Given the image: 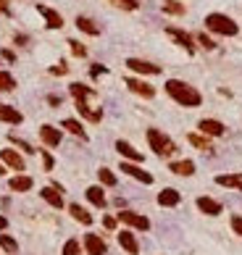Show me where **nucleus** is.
I'll use <instances>...</instances> for the list:
<instances>
[{
    "instance_id": "nucleus-1",
    "label": "nucleus",
    "mask_w": 242,
    "mask_h": 255,
    "mask_svg": "<svg viewBox=\"0 0 242 255\" xmlns=\"http://www.w3.org/2000/svg\"><path fill=\"white\" fill-rule=\"evenodd\" d=\"M166 92H169L171 100H176V103L184 105V108H198L203 103V95L182 79H169L166 82Z\"/></svg>"
},
{
    "instance_id": "nucleus-2",
    "label": "nucleus",
    "mask_w": 242,
    "mask_h": 255,
    "mask_svg": "<svg viewBox=\"0 0 242 255\" xmlns=\"http://www.w3.org/2000/svg\"><path fill=\"white\" fill-rule=\"evenodd\" d=\"M206 26L211 32H216V34H224V37H235V34L240 32V26L224 13H208L206 16Z\"/></svg>"
},
{
    "instance_id": "nucleus-3",
    "label": "nucleus",
    "mask_w": 242,
    "mask_h": 255,
    "mask_svg": "<svg viewBox=\"0 0 242 255\" xmlns=\"http://www.w3.org/2000/svg\"><path fill=\"white\" fill-rule=\"evenodd\" d=\"M147 142H150V148H153L161 158H169L171 153L176 150L174 140L169 137V134H163L161 129H147Z\"/></svg>"
},
{
    "instance_id": "nucleus-4",
    "label": "nucleus",
    "mask_w": 242,
    "mask_h": 255,
    "mask_svg": "<svg viewBox=\"0 0 242 255\" xmlns=\"http://www.w3.org/2000/svg\"><path fill=\"white\" fill-rule=\"evenodd\" d=\"M119 221H124L126 226H134V229H139V232H147V229H150V221H147L145 216L134 213V211H121V213H119Z\"/></svg>"
},
{
    "instance_id": "nucleus-5",
    "label": "nucleus",
    "mask_w": 242,
    "mask_h": 255,
    "mask_svg": "<svg viewBox=\"0 0 242 255\" xmlns=\"http://www.w3.org/2000/svg\"><path fill=\"white\" fill-rule=\"evenodd\" d=\"M121 171L124 174H129L132 179H137V181H142V184H153V174H147V171L142 169V166H137V163H121Z\"/></svg>"
},
{
    "instance_id": "nucleus-6",
    "label": "nucleus",
    "mask_w": 242,
    "mask_h": 255,
    "mask_svg": "<svg viewBox=\"0 0 242 255\" xmlns=\"http://www.w3.org/2000/svg\"><path fill=\"white\" fill-rule=\"evenodd\" d=\"M200 134H206V137H221L224 134V124L216 121V118H203V121L198 124Z\"/></svg>"
},
{
    "instance_id": "nucleus-7",
    "label": "nucleus",
    "mask_w": 242,
    "mask_h": 255,
    "mask_svg": "<svg viewBox=\"0 0 242 255\" xmlns=\"http://www.w3.org/2000/svg\"><path fill=\"white\" fill-rule=\"evenodd\" d=\"M126 66L132 69L134 74H161V66L147 63V61H139V58H126Z\"/></svg>"
},
{
    "instance_id": "nucleus-8",
    "label": "nucleus",
    "mask_w": 242,
    "mask_h": 255,
    "mask_svg": "<svg viewBox=\"0 0 242 255\" xmlns=\"http://www.w3.org/2000/svg\"><path fill=\"white\" fill-rule=\"evenodd\" d=\"M0 161L5 163V166H11L13 171H24V158L18 156V153L13 148H5V150H0Z\"/></svg>"
},
{
    "instance_id": "nucleus-9",
    "label": "nucleus",
    "mask_w": 242,
    "mask_h": 255,
    "mask_svg": "<svg viewBox=\"0 0 242 255\" xmlns=\"http://www.w3.org/2000/svg\"><path fill=\"white\" fill-rule=\"evenodd\" d=\"M40 137H42V142L45 145H50V148H55V145H61V129H55V126H50V124H42L40 126Z\"/></svg>"
},
{
    "instance_id": "nucleus-10",
    "label": "nucleus",
    "mask_w": 242,
    "mask_h": 255,
    "mask_svg": "<svg viewBox=\"0 0 242 255\" xmlns=\"http://www.w3.org/2000/svg\"><path fill=\"white\" fill-rule=\"evenodd\" d=\"M85 250L90 255H106V242L100 240L98 234H87L85 237Z\"/></svg>"
},
{
    "instance_id": "nucleus-11",
    "label": "nucleus",
    "mask_w": 242,
    "mask_h": 255,
    "mask_svg": "<svg viewBox=\"0 0 242 255\" xmlns=\"http://www.w3.org/2000/svg\"><path fill=\"white\" fill-rule=\"evenodd\" d=\"M126 87L132 89L134 95H139V97H153L155 95V89L147 85V82H139V79H126Z\"/></svg>"
},
{
    "instance_id": "nucleus-12",
    "label": "nucleus",
    "mask_w": 242,
    "mask_h": 255,
    "mask_svg": "<svg viewBox=\"0 0 242 255\" xmlns=\"http://www.w3.org/2000/svg\"><path fill=\"white\" fill-rule=\"evenodd\" d=\"M116 150H119L124 158H129V161H134V163H142V153H139V150H134V148H132V145H129L126 140H116Z\"/></svg>"
},
{
    "instance_id": "nucleus-13",
    "label": "nucleus",
    "mask_w": 242,
    "mask_h": 255,
    "mask_svg": "<svg viewBox=\"0 0 242 255\" xmlns=\"http://www.w3.org/2000/svg\"><path fill=\"white\" fill-rule=\"evenodd\" d=\"M0 121H5V124H21L24 116H21V111H16L13 105H3V103H0Z\"/></svg>"
},
{
    "instance_id": "nucleus-14",
    "label": "nucleus",
    "mask_w": 242,
    "mask_h": 255,
    "mask_svg": "<svg viewBox=\"0 0 242 255\" xmlns=\"http://www.w3.org/2000/svg\"><path fill=\"white\" fill-rule=\"evenodd\" d=\"M198 208H200V213H206V216H219L221 213V203L213 197H198Z\"/></svg>"
},
{
    "instance_id": "nucleus-15",
    "label": "nucleus",
    "mask_w": 242,
    "mask_h": 255,
    "mask_svg": "<svg viewBox=\"0 0 242 255\" xmlns=\"http://www.w3.org/2000/svg\"><path fill=\"white\" fill-rule=\"evenodd\" d=\"M119 245H121V248H124L129 255H137V253H139V245H137V240H134L132 232H119Z\"/></svg>"
},
{
    "instance_id": "nucleus-16",
    "label": "nucleus",
    "mask_w": 242,
    "mask_h": 255,
    "mask_svg": "<svg viewBox=\"0 0 242 255\" xmlns=\"http://www.w3.org/2000/svg\"><path fill=\"white\" fill-rule=\"evenodd\" d=\"M179 200H182V195L176 192V189L166 187L163 192L158 195V205H163V208H171V205H179Z\"/></svg>"
},
{
    "instance_id": "nucleus-17",
    "label": "nucleus",
    "mask_w": 242,
    "mask_h": 255,
    "mask_svg": "<svg viewBox=\"0 0 242 255\" xmlns=\"http://www.w3.org/2000/svg\"><path fill=\"white\" fill-rule=\"evenodd\" d=\"M37 11H40L45 19H48V26H50V29H61V26H63V19L53 11V8H48V5H37Z\"/></svg>"
},
{
    "instance_id": "nucleus-18",
    "label": "nucleus",
    "mask_w": 242,
    "mask_h": 255,
    "mask_svg": "<svg viewBox=\"0 0 242 255\" xmlns=\"http://www.w3.org/2000/svg\"><path fill=\"white\" fill-rule=\"evenodd\" d=\"M32 184H34V181H32V176H21V174H18V176H13L11 181H8V187H11L13 192H29V189H32Z\"/></svg>"
},
{
    "instance_id": "nucleus-19",
    "label": "nucleus",
    "mask_w": 242,
    "mask_h": 255,
    "mask_svg": "<svg viewBox=\"0 0 242 255\" xmlns=\"http://www.w3.org/2000/svg\"><path fill=\"white\" fill-rule=\"evenodd\" d=\"M169 171H174V174H179V176H192L195 174V163L192 161H174Z\"/></svg>"
},
{
    "instance_id": "nucleus-20",
    "label": "nucleus",
    "mask_w": 242,
    "mask_h": 255,
    "mask_svg": "<svg viewBox=\"0 0 242 255\" xmlns=\"http://www.w3.org/2000/svg\"><path fill=\"white\" fill-rule=\"evenodd\" d=\"M40 195H42L45 203H50L53 208H63V197H61V192H58L55 187H45Z\"/></svg>"
},
{
    "instance_id": "nucleus-21",
    "label": "nucleus",
    "mask_w": 242,
    "mask_h": 255,
    "mask_svg": "<svg viewBox=\"0 0 242 255\" xmlns=\"http://www.w3.org/2000/svg\"><path fill=\"white\" fill-rule=\"evenodd\" d=\"M216 184L232 187V189H242V174H221V176H216Z\"/></svg>"
},
{
    "instance_id": "nucleus-22",
    "label": "nucleus",
    "mask_w": 242,
    "mask_h": 255,
    "mask_svg": "<svg viewBox=\"0 0 242 255\" xmlns=\"http://www.w3.org/2000/svg\"><path fill=\"white\" fill-rule=\"evenodd\" d=\"M169 34H171V37H174L176 42H179V45H182V48H187L190 53L195 50V40L190 37V34H187V32H182V29H174V26H171V29H169Z\"/></svg>"
},
{
    "instance_id": "nucleus-23",
    "label": "nucleus",
    "mask_w": 242,
    "mask_h": 255,
    "mask_svg": "<svg viewBox=\"0 0 242 255\" xmlns=\"http://www.w3.org/2000/svg\"><path fill=\"white\" fill-rule=\"evenodd\" d=\"M69 213H71L74 218H77L79 224H85V226H90V224H92V216H90L82 205H77V203H71V205H69Z\"/></svg>"
},
{
    "instance_id": "nucleus-24",
    "label": "nucleus",
    "mask_w": 242,
    "mask_h": 255,
    "mask_svg": "<svg viewBox=\"0 0 242 255\" xmlns=\"http://www.w3.org/2000/svg\"><path fill=\"white\" fill-rule=\"evenodd\" d=\"M63 129H69L74 137H79V140H87V132H85V126H82L79 121H74V118H63Z\"/></svg>"
},
{
    "instance_id": "nucleus-25",
    "label": "nucleus",
    "mask_w": 242,
    "mask_h": 255,
    "mask_svg": "<svg viewBox=\"0 0 242 255\" xmlns=\"http://www.w3.org/2000/svg\"><path fill=\"white\" fill-rule=\"evenodd\" d=\"M87 200H90L92 205L103 208V205H106V192H103V187H90V189H87Z\"/></svg>"
},
{
    "instance_id": "nucleus-26",
    "label": "nucleus",
    "mask_w": 242,
    "mask_h": 255,
    "mask_svg": "<svg viewBox=\"0 0 242 255\" xmlns=\"http://www.w3.org/2000/svg\"><path fill=\"white\" fill-rule=\"evenodd\" d=\"M77 111L85 118H90V121H100V111H90V105L85 103V100H77Z\"/></svg>"
},
{
    "instance_id": "nucleus-27",
    "label": "nucleus",
    "mask_w": 242,
    "mask_h": 255,
    "mask_svg": "<svg viewBox=\"0 0 242 255\" xmlns=\"http://www.w3.org/2000/svg\"><path fill=\"white\" fill-rule=\"evenodd\" d=\"M13 87H16V79L8 71H0V92H11Z\"/></svg>"
},
{
    "instance_id": "nucleus-28",
    "label": "nucleus",
    "mask_w": 242,
    "mask_h": 255,
    "mask_svg": "<svg viewBox=\"0 0 242 255\" xmlns=\"http://www.w3.org/2000/svg\"><path fill=\"white\" fill-rule=\"evenodd\" d=\"M71 95L77 97V100H87L92 95V89L85 87V85H79V82H74V85H71Z\"/></svg>"
},
{
    "instance_id": "nucleus-29",
    "label": "nucleus",
    "mask_w": 242,
    "mask_h": 255,
    "mask_svg": "<svg viewBox=\"0 0 242 255\" xmlns=\"http://www.w3.org/2000/svg\"><path fill=\"white\" fill-rule=\"evenodd\" d=\"M77 26H79L82 32H87V34H100V29L95 26V21L85 19V16H79V19H77Z\"/></svg>"
},
{
    "instance_id": "nucleus-30",
    "label": "nucleus",
    "mask_w": 242,
    "mask_h": 255,
    "mask_svg": "<svg viewBox=\"0 0 242 255\" xmlns=\"http://www.w3.org/2000/svg\"><path fill=\"white\" fill-rule=\"evenodd\" d=\"M0 248H3L5 253H11V255H13V253L18 250V242L13 240V237H8V234H0Z\"/></svg>"
},
{
    "instance_id": "nucleus-31",
    "label": "nucleus",
    "mask_w": 242,
    "mask_h": 255,
    "mask_svg": "<svg viewBox=\"0 0 242 255\" xmlns=\"http://www.w3.org/2000/svg\"><path fill=\"white\" fill-rule=\"evenodd\" d=\"M190 145H195L198 150H213L211 148V140H206L203 134H190Z\"/></svg>"
},
{
    "instance_id": "nucleus-32",
    "label": "nucleus",
    "mask_w": 242,
    "mask_h": 255,
    "mask_svg": "<svg viewBox=\"0 0 242 255\" xmlns=\"http://www.w3.org/2000/svg\"><path fill=\"white\" fill-rule=\"evenodd\" d=\"M163 11H166V13H176V16H182V13H184V5H182V3H176V0H166Z\"/></svg>"
},
{
    "instance_id": "nucleus-33",
    "label": "nucleus",
    "mask_w": 242,
    "mask_h": 255,
    "mask_svg": "<svg viewBox=\"0 0 242 255\" xmlns=\"http://www.w3.org/2000/svg\"><path fill=\"white\" fill-rule=\"evenodd\" d=\"M98 179H100V181H103V184H106V187H114V184H116V176H114V174H111V171H108V169H100V171H98Z\"/></svg>"
},
{
    "instance_id": "nucleus-34",
    "label": "nucleus",
    "mask_w": 242,
    "mask_h": 255,
    "mask_svg": "<svg viewBox=\"0 0 242 255\" xmlns=\"http://www.w3.org/2000/svg\"><path fill=\"white\" fill-rule=\"evenodd\" d=\"M63 255H79V242L77 240H69L63 245Z\"/></svg>"
},
{
    "instance_id": "nucleus-35",
    "label": "nucleus",
    "mask_w": 242,
    "mask_h": 255,
    "mask_svg": "<svg viewBox=\"0 0 242 255\" xmlns=\"http://www.w3.org/2000/svg\"><path fill=\"white\" fill-rule=\"evenodd\" d=\"M114 3H116L119 8H126V11H134V8L139 5L137 0H114Z\"/></svg>"
},
{
    "instance_id": "nucleus-36",
    "label": "nucleus",
    "mask_w": 242,
    "mask_h": 255,
    "mask_svg": "<svg viewBox=\"0 0 242 255\" xmlns=\"http://www.w3.org/2000/svg\"><path fill=\"white\" fill-rule=\"evenodd\" d=\"M198 42H200L206 50H213V48H216V42H213V40L208 37V34H200V37H198Z\"/></svg>"
},
{
    "instance_id": "nucleus-37",
    "label": "nucleus",
    "mask_w": 242,
    "mask_h": 255,
    "mask_svg": "<svg viewBox=\"0 0 242 255\" xmlns=\"http://www.w3.org/2000/svg\"><path fill=\"white\" fill-rule=\"evenodd\" d=\"M232 229L242 237V216H232Z\"/></svg>"
},
{
    "instance_id": "nucleus-38",
    "label": "nucleus",
    "mask_w": 242,
    "mask_h": 255,
    "mask_svg": "<svg viewBox=\"0 0 242 255\" xmlns=\"http://www.w3.org/2000/svg\"><path fill=\"white\" fill-rule=\"evenodd\" d=\"M69 45H71V50H74V56H79V58H82V56H85V53H87V50H85V48H82V45H79V42H74V40H71Z\"/></svg>"
},
{
    "instance_id": "nucleus-39",
    "label": "nucleus",
    "mask_w": 242,
    "mask_h": 255,
    "mask_svg": "<svg viewBox=\"0 0 242 255\" xmlns=\"http://www.w3.org/2000/svg\"><path fill=\"white\" fill-rule=\"evenodd\" d=\"M42 161H45V169H48V171L53 169V163H55V161H53V156H50L48 150H42Z\"/></svg>"
},
{
    "instance_id": "nucleus-40",
    "label": "nucleus",
    "mask_w": 242,
    "mask_h": 255,
    "mask_svg": "<svg viewBox=\"0 0 242 255\" xmlns=\"http://www.w3.org/2000/svg\"><path fill=\"white\" fill-rule=\"evenodd\" d=\"M103 224H106V229H116V218H114V216H106Z\"/></svg>"
},
{
    "instance_id": "nucleus-41",
    "label": "nucleus",
    "mask_w": 242,
    "mask_h": 255,
    "mask_svg": "<svg viewBox=\"0 0 242 255\" xmlns=\"http://www.w3.org/2000/svg\"><path fill=\"white\" fill-rule=\"evenodd\" d=\"M92 74H106V66H100V63H95V66H92Z\"/></svg>"
},
{
    "instance_id": "nucleus-42",
    "label": "nucleus",
    "mask_w": 242,
    "mask_h": 255,
    "mask_svg": "<svg viewBox=\"0 0 242 255\" xmlns=\"http://www.w3.org/2000/svg\"><path fill=\"white\" fill-rule=\"evenodd\" d=\"M5 226H8V218H5V216H0V229H5Z\"/></svg>"
},
{
    "instance_id": "nucleus-43",
    "label": "nucleus",
    "mask_w": 242,
    "mask_h": 255,
    "mask_svg": "<svg viewBox=\"0 0 242 255\" xmlns=\"http://www.w3.org/2000/svg\"><path fill=\"white\" fill-rule=\"evenodd\" d=\"M0 11H3V13H8V5H5V0H0Z\"/></svg>"
},
{
    "instance_id": "nucleus-44",
    "label": "nucleus",
    "mask_w": 242,
    "mask_h": 255,
    "mask_svg": "<svg viewBox=\"0 0 242 255\" xmlns=\"http://www.w3.org/2000/svg\"><path fill=\"white\" fill-rule=\"evenodd\" d=\"M5 174V166H3V161H0V176H3Z\"/></svg>"
}]
</instances>
